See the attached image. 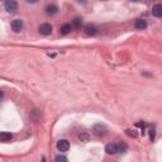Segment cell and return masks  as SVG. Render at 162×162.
Masks as SVG:
<instances>
[{
    "label": "cell",
    "instance_id": "1",
    "mask_svg": "<svg viewBox=\"0 0 162 162\" xmlns=\"http://www.w3.org/2000/svg\"><path fill=\"white\" fill-rule=\"evenodd\" d=\"M4 6H5V10L8 13H15L18 9V3L14 1V0H8V1L4 3Z\"/></svg>",
    "mask_w": 162,
    "mask_h": 162
},
{
    "label": "cell",
    "instance_id": "2",
    "mask_svg": "<svg viewBox=\"0 0 162 162\" xmlns=\"http://www.w3.org/2000/svg\"><path fill=\"white\" fill-rule=\"evenodd\" d=\"M38 30H39V33L42 36H49L52 33V25L48 24V23H43V24L39 25Z\"/></svg>",
    "mask_w": 162,
    "mask_h": 162
},
{
    "label": "cell",
    "instance_id": "3",
    "mask_svg": "<svg viewBox=\"0 0 162 162\" xmlns=\"http://www.w3.org/2000/svg\"><path fill=\"white\" fill-rule=\"evenodd\" d=\"M57 148H58L61 152H67L68 149H70V142L67 139H60L57 142Z\"/></svg>",
    "mask_w": 162,
    "mask_h": 162
},
{
    "label": "cell",
    "instance_id": "4",
    "mask_svg": "<svg viewBox=\"0 0 162 162\" xmlns=\"http://www.w3.org/2000/svg\"><path fill=\"white\" fill-rule=\"evenodd\" d=\"M94 133L96 134V136H104V134L106 133V127L104 124H96L94 125Z\"/></svg>",
    "mask_w": 162,
    "mask_h": 162
},
{
    "label": "cell",
    "instance_id": "5",
    "mask_svg": "<svg viewBox=\"0 0 162 162\" xmlns=\"http://www.w3.org/2000/svg\"><path fill=\"white\" fill-rule=\"evenodd\" d=\"M105 152L109 153V155H115V153H119V148L117 143H110L105 147Z\"/></svg>",
    "mask_w": 162,
    "mask_h": 162
},
{
    "label": "cell",
    "instance_id": "6",
    "mask_svg": "<svg viewBox=\"0 0 162 162\" xmlns=\"http://www.w3.org/2000/svg\"><path fill=\"white\" fill-rule=\"evenodd\" d=\"M11 28H13L14 32H20L23 29V20L20 19H15V20L11 22Z\"/></svg>",
    "mask_w": 162,
    "mask_h": 162
},
{
    "label": "cell",
    "instance_id": "7",
    "mask_svg": "<svg viewBox=\"0 0 162 162\" xmlns=\"http://www.w3.org/2000/svg\"><path fill=\"white\" fill-rule=\"evenodd\" d=\"M152 14L157 18H162V4H156L152 8Z\"/></svg>",
    "mask_w": 162,
    "mask_h": 162
},
{
    "label": "cell",
    "instance_id": "8",
    "mask_svg": "<svg viewBox=\"0 0 162 162\" xmlns=\"http://www.w3.org/2000/svg\"><path fill=\"white\" fill-rule=\"evenodd\" d=\"M136 28L139 30L146 29L147 28V22H146L144 19H138V20H136Z\"/></svg>",
    "mask_w": 162,
    "mask_h": 162
},
{
    "label": "cell",
    "instance_id": "9",
    "mask_svg": "<svg viewBox=\"0 0 162 162\" xmlns=\"http://www.w3.org/2000/svg\"><path fill=\"white\" fill-rule=\"evenodd\" d=\"M85 33H86L87 36H95V34L98 33V29H96L94 25H86L85 27Z\"/></svg>",
    "mask_w": 162,
    "mask_h": 162
},
{
    "label": "cell",
    "instance_id": "10",
    "mask_svg": "<svg viewBox=\"0 0 162 162\" xmlns=\"http://www.w3.org/2000/svg\"><path fill=\"white\" fill-rule=\"evenodd\" d=\"M57 11H58V6L57 5H48L47 8H46V13H47L48 15H55Z\"/></svg>",
    "mask_w": 162,
    "mask_h": 162
},
{
    "label": "cell",
    "instance_id": "11",
    "mask_svg": "<svg viewBox=\"0 0 162 162\" xmlns=\"http://www.w3.org/2000/svg\"><path fill=\"white\" fill-rule=\"evenodd\" d=\"M13 138V134L9 133V132H1L0 133V141L1 142H8Z\"/></svg>",
    "mask_w": 162,
    "mask_h": 162
},
{
    "label": "cell",
    "instance_id": "12",
    "mask_svg": "<svg viewBox=\"0 0 162 162\" xmlns=\"http://www.w3.org/2000/svg\"><path fill=\"white\" fill-rule=\"evenodd\" d=\"M72 30V27L71 24H63L62 27H61V29H60V32L61 34H63V36H66V34H68Z\"/></svg>",
    "mask_w": 162,
    "mask_h": 162
},
{
    "label": "cell",
    "instance_id": "13",
    "mask_svg": "<svg viewBox=\"0 0 162 162\" xmlns=\"http://www.w3.org/2000/svg\"><path fill=\"white\" fill-rule=\"evenodd\" d=\"M79 141L80 142H84V143H86V142L90 141V136H89L87 133H81L79 136Z\"/></svg>",
    "mask_w": 162,
    "mask_h": 162
},
{
    "label": "cell",
    "instance_id": "14",
    "mask_svg": "<svg viewBox=\"0 0 162 162\" xmlns=\"http://www.w3.org/2000/svg\"><path fill=\"white\" fill-rule=\"evenodd\" d=\"M118 148H119V153H124L127 149H128V146H127L125 143H119Z\"/></svg>",
    "mask_w": 162,
    "mask_h": 162
},
{
    "label": "cell",
    "instance_id": "15",
    "mask_svg": "<svg viewBox=\"0 0 162 162\" xmlns=\"http://www.w3.org/2000/svg\"><path fill=\"white\" fill-rule=\"evenodd\" d=\"M81 24H82V19H81V18H75V20H74V25L76 27V28H80Z\"/></svg>",
    "mask_w": 162,
    "mask_h": 162
},
{
    "label": "cell",
    "instance_id": "16",
    "mask_svg": "<svg viewBox=\"0 0 162 162\" xmlns=\"http://www.w3.org/2000/svg\"><path fill=\"white\" fill-rule=\"evenodd\" d=\"M55 162H68L67 161V158H66V157H65V156H57L56 157V160H55Z\"/></svg>",
    "mask_w": 162,
    "mask_h": 162
},
{
    "label": "cell",
    "instance_id": "17",
    "mask_svg": "<svg viewBox=\"0 0 162 162\" xmlns=\"http://www.w3.org/2000/svg\"><path fill=\"white\" fill-rule=\"evenodd\" d=\"M125 132H127V134H128V136H130V137H134V138H136V137L138 136V134L136 133V130H132V129H127Z\"/></svg>",
    "mask_w": 162,
    "mask_h": 162
},
{
    "label": "cell",
    "instance_id": "18",
    "mask_svg": "<svg viewBox=\"0 0 162 162\" xmlns=\"http://www.w3.org/2000/svg\"><path fill=\"white\" fill-rule=\"evenodd\" d=\"M151 139H155V127L151 128Z\"/></svg>",
    "mask_w": 162,
    "mask_h": 162
},
{
    "label": "cell",
    "instance_id": "19",
    "mask_svg": "<svg viewBox=\"0 0 162 162\" xmlns=\"http://www.w3.org/2000/svg\"><path fill=\"white\" fill-rule=\"evenodd\" d=\"M42 162H46V158H44V157H43V160H42Z\"/></svg>",
    "mask_w": 162,
    "mask_h": 162
}]
</instances>
